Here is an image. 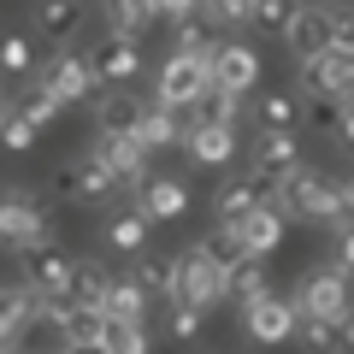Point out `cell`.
Listing matches in <instances>:
<instances>
[{"instance_id":"1","label":"cell","mask_w":354,"mask_h":354,"mask_svg":"<svg viewBox=\"0 0 354 354\" xmlns=\"http://www.w3.org/2000/svg\"><path fill=\"white\" fill-rule=\"evenodd\" d=\"M278 207H283L290 218H301V225H330V230H337L342 218H354V195H348V183H337V177H319V171H307V165L278 189Z\"/></svg>"},{"instance_id":"2","label":"cell","mask_w":354,"mask_h":354,"mask_svg":"<svg viewBox=\"0 0 354 354\" xmlns=\"http://www.w3.org/2000/svg\"><path fill=\"white\" fill-rule=\"evenodd\" d=\"M225 295H230V266L218 260L207 242H189V248L177 254V295L171 301H195V307L213 313Z\"/></svg>"},{"instance_id":"3","label":"cell","mask_w":354,"mask_h":354,"mask_svg":"<svg viewBox=\"0 0 354 354\" xmlns=\"http://www.w3.org/2000/svg\"><path fill=\"white\" fill-rule=\"evenodd\" d=\"M207 95H213V48L207 53L177 48L153 77V101H165V106H201Z\"/></svg>"},{"instance_id":"4","label":"cell","mask_w":354,"mask_h":354,"mask_svg":"<svg viewBox=\"0 0 354 354\" xmlns=\"http://www.w3.org/2000/svg\"><path fill=\"white\" fill-rule=\"evenodd\" d=\"M71 266L77 260L53 236H36V242L18 248V272H24V283L36 295H48V301H65V295H71Z\"/></svg>"},{"instance_id":"5","label":"cell","mask_w":354,"mask_h":354,"mask_svg":"<svg viewBox=\"0 0 354 354\" xmlns=\"http://www.w3.org/2000/svg\"><path fill=\"white\" fill-rule=\"evenodd\" d=\"M354 272H342V266L337 260H330V266H319V272H307V278H301V290H295L290 295V301H295V313H319V319H342V313H354Z\"/></svg>"},{"instance_id":"6","label":"cell","mask_w":354,"mask_h":354,"mask_svg":"<svg viewBox=\"0 0 354 354\" xmlns=\"http://www.w3.org/2000/svg\"><path fill=\"white\" fill-rule=\"evenodd\" d=\"M301 171V148H295V130H254V177L266 183V195L278 201V189Z\"/></svg>"},{"instance_id":"7","label":"cell","mask_w":354,"mask_h":354,"mask_svg":"<svg viewBox=\"0 0 354 354\" xmlns=\"http://www.w3.org/2000/svg\"><path fill=\"white\" fill-rule=\"evenodd\" d=\"M88 65H95V83L101 88H124L142 77V36H118L106 30L95 48H88Z\"/></svg>"},{"instance_id":"8","label":"cell","mask_w":354,"mask_h":354,"mask_svg":"<svg viewBox=\"0 0 354 354\" xmlns=\"http://www.w3.org/2000/svg\"><path fill=\"white\" fill-rule=\"evenodd\" d=\"M295 325H301V313H295V301H290V295H278V290L242 307V330H248V342H260V348H278V342H290Z\"/></svg>"},{"instance_id":"9","label":"cell","mask_w":354,"mask_h":354,"mask_svg":"<svg viewBox=\"0 0 354 354\" xmlns=\"http://www.w3.org/2000/svg\"><path fill=\"white\" fill-rule=\"evenodd\" d=\"M301 95H325V101H354V53L325 48L301 59Z\"/></svg>"},{"instance_id":"10","label":"cell","mask_w":354,"mask_h":354,"mask_svg":"<svg viewBox=\"0 0 354 354\" xmlns=\"http://www.w3.org/2000/svg\"><path fill=\"white\" fill-rule=\"evenodd\" d=\"M36 236H53L41 201L30 189H0V248H24Z\"/></svg>"},{"instance_id":"11","label":"cell","mask_w":354,"mask_h":354,"mask_svg":"<svg viewBox=\"0 0 354 354\" xmlns=\"http://www.w3.org/2000/svg\"><path fill=\"white\" fill-rule=\"evenodd\" d=\"M36 83L48 88V95H53L59 106H77V101H88V95H101V83H95V65H88V53H59V59H48Z\"/></svg>"},{"instance_id":"12","label":"cell","mask_w":354,"mask_h":354,"mask_svg":"<svg viewBox=\"0 0 354 354\" xmlns=\"http://www.w3.org/2000/svg\"><path fill=\"white\" fill-rule=\"evenodd\" d=\"M183 148L195 165H230L236 160V124H218L195 106V118H183Z\"/></svg>"},{"instance_id":"13","label":"cell","mask_w":354,"mask_h":354,"mask_svg":"<svg viewBox=\"0 0 354 354\" xmlns=\"http://www.w3.org/2000/svg\"><path fill=\"white\" fill-rule=\"evenodd\" d=\"M113 189H118V183H113V171L95 160V148L59 165V195H65L71 207H95V201H106Z\"/></svg>"},{"instance_id":"14","label":"cell","mask_w":354,"mask_h":354,"mask_svg":"<svg viewBox=\"0 0 354 354\" xmlns=\"http://www.w3.org/2000/svg\"><path fill=\"white\" fill-rule=\"evenodd\" d=\"M30 24H36L41 41H53V48L65 53L88 30V6L83 0H36V6H30Z\"/></svg>"},{"instance_id":"15","label":"cell","mask_w":354,"mask_h":354,"mask_svg":"<svg viewBox=\"0 0 354 354\" xmlns=\"http://www.w3.org/2000/svg\"><path fill=\"white\" fill-rule=\"evenodd\" d=\"M254 83H260V53L248 41H218L213 48V88L242 101V95H254Z\"/></svg>"},{"instance_id":"16","label":"cell","mask_w":354,"mask_h":354,"mask_svg":"<svg viewBox=\"0 0 354 354\" xmlns=\"http://www.w3.org/2000/svg\"><path fill=\"white\" fill-rule=\"evenodd\" d=\"M95 160L113 171L118 189H142L148 183V148L136 136H95Z\"/></svg>"},{"instance_id":"17","label":"cell","mask_w":354,"mask_h":354,"mask_svg":"<svg viewBox=\"0 0 354 354\" xmlns=\"http://www.w3.org/2000/svg\"><path fill=\"white\" fill-rule=\"evenodd\" d=\"M295 48V59H313V53L337 48V6H319V0H307L301 18H295V30L283 36Z\"/></svg>"},{"instance_id":"18","label":"cell","mask_w":354,"mask_h":354,"mask_svg":"<svg viewBox=\"0 0 354 354\" xmlns=\"http://www.w3.org/2000/svg\"><path fill=\"white\" fill-rule=\"evenodd\" d=\"M283 225H290V213H283L278 201H266V207H254L248 218H236L230 230H236V242L254 254V260H266V254H272V248L283 242Z\"/></svg>"},{"instance_id":"19","label":"cell","mask_w":354,"mask_h":354,"mask_svg":"<svg viewBox=\"0 0 354 354\" xmlns=\"http://www.w3.org/2000/svg\"><path fill=\"white\" fill-rule=\"evenodd\" d=\"M36 319H41V295L30 290V283H18V290L0 283V348H12Z\"/></svg>"},{"instance_id":"20","label":"cell","mask_w":354,"mask_h":354,"mask_svg":"<svg viewBox=\"0 0 354 354\" xmlns=\"http://www.w3.org/2000/svg\"><path fill=\"white\" fill-rule=\"evenodd\" d=\"M136 207H142L148 225H171V218L189 213V189H183L177 177H148V183L136 189Z\"/></svg>"},{"instance_id":"21","label":"cell","mask_w":354,"mask_h":354,"mask_svg":"<svg viewBox=\"0 0 354 354\" xmlns=\"http://www.w3.org/2000/svg\"><path fill=\"white\" fill-rule=\"evenodd\" d=\"M142 106L148 101L124 95V88H101V95H95V130H101V136H136Z\"/></svg>"},{"instance_id":"22","label":"cell","mask_w":354,"mask_h":354,"mask_svg":"<svg viewBox=\"0 0 354 354\" xmlns=\"http://www.w3.org/2000/svg\"><path fill=\"white\" fill-rule=\"evenodd\" d=\"M148 218H142V207H124V213H106L101 225V248L106 254H148Z\"/></svg>"},{"instance_id":"23","label":"cell","mask_w":354,"mask_h":354,"mask_svg":"<svg viewBox=\"0 0 354 354\" xmlns=\"http://www.w3.org/2000/svg\"><path fill=\"white\" fill-rule=\"evenodd\" d=\"M136 142L148 153L171 148V142H183V106H165V101H148L142 106V124H136Z\"/></svg>"},{"instance_id":"24","label":"cell","mask_w":354,"mask_h":354,"mask_svg":"<svg viewBox=\"0 0 354 354\" xmlns=\"http://www.w3.org/2000/svg\"><path fill=\"white\" fill-rule=\"evenodd\" d=\"M295 342H301L307 354H354V342H348V313H342V319L307 313L301 325H295Z\"/></svg>"},{"instance_id":"25","label":"cell","mask_w":354,"mask_h":354,"mask_svg":"<svg viewBox=\"0 0 354 354\" xmlns=\"http://www.w3.org/2000/svg\"><path fill=\"white\" fill-rule=\"evenodd\" d=\"M301 113H307V95H295V88H272V95L254 101V124L260 130H301Z\"/></svg>"},{"instance_id":"26","label":"cell","mask_w":354,"mask_h":354,"mask_svg":"<svg viewBox=\"0 0 354 354\" xmlns=\"http://www.w3.org/2000/svg\"><path fill=\"white\" fill-rule=\"evenodd\" d=\"M213 201H218V225H236V218H248L254 207H266L272 195H266L260 177H225V189H218Z\"/></svg>"},{"instance_id":"27","label":"cell","mask_w":354,"mask_h":354,"mask_svg":"<svg viewBox=\"0 0 354 354\" xmlns=\"http://www.w3.org/2000/svg\"><path fill=\"white\" fill-rule=\"evenodd\" d=\"M0 77H12V83H36L41 77L36 36H24V30H6V36H0Z\"/></svg>"},{"instance_id":"28","label":"cell","mask_w":354,"mask_h":354,"mask_svg":"<svg viewBox=\"0 0 354 354\" xmlns=\"http://www.w3.org/2000/svg\"><path fill=\"white\" fill-rule=\"evenodd\" d=\"M301 6H307V0H254V6H248V30H254V36L283 41L295 30V18H301Z\"/></svg>"},{"instance_id":"29","label":"cell","mask_w":354,"mask_h":354,"mask_svg":"<svg viewBox=\"0 0 354 354\" xmlns=\"http://www.w3.org/2000/svg\"><path fill=\"white\" fill-rule=\"evenodd\" d=\"M160 24V0H106V30L118 36H148Z\"/></svg>"},{"instance_id":"30","label":"cell","mask_w":354,"mask_h":354,"mask_svg":"<svg viewBox=\"0 0 354 354\" xmlns=\"http://www.w3.org/2000/svg\"><path fill=\"white\" fill-rule=\"evenodd\" d=\"M130 278H136L148 295L171 301V295H177V254H171V260H165V254H136V272H130Z\"/></svg>"},{"instance_id":"31","label":"cell","mask_w":354,"mask_h":354,"mask_svg":"<svg viewBox=\"0 0 354 354\" xmlns=\"http://www.w3.org/2000/svg\"><path fill=\"white\" fill-rule=\"evenodd\" d=\"M342 118H348V101H325V95H307L301 124L313 130L319 142H342Z\"/></svg>"},{"instance_id":"32","label":"cell","mask_w":354,"mask_h":354,"mask_svg":"<svg viewBox=\"0 0 354 354\" xmlns=\"http://www.w3.org/2000/svg\"><path fill=\"white\" fill-rule=\"evenodd\" d=\"M106 354H153L148 319H106Z\"/></svg>"},{"instance_id":"33","label":"cell","mask_w":354,"mask_h":354,"mask_svg":"<svg viewBox=\"0 0 354 354\" xmlns=\"http://www.w3.org/2000/svg\"><path fill=\"white\" fill-rule=\"evenodd\" d=\"M148 301H153V295L148 290H142V283L136 278H113V290H106V319H148Z\"/></svg>"},{"instance_id":"34","label":"cell","mask_w":354,"mask_h":354,"mask_svg":"<svg viewBox=\"0 0 354 354\" xmlns=\"http://www.w3.org/2000/svg\"><path fill=\"white\" fill-rule=\"evenodd\" d=\"M106 290H113V278H106L101 260H77L71 266V301H106Z\"/></svg>"},{"instance_id":"35","label":"cell","mask_w":354,"mask_h":354,"mask_svg":"<svg viewBox=\"0 0 354 354\" xmlns=\"http://www.w3.org/2000/svg\"><path fill=\"white\" fill-rule=\"evenodd\" d=\"M230 295H236L242 307H248V301H260V295H272V278H266V266L254 260V254H248L242 266H230Z\"/></svg>"},{"instance_id":"36","label":"cell","mask_w":354,"mask_h":354,"mask_svg":"<svg viewBox=\"0 0 354 354\" xmlns=\"http://www.w3.org/2000/svg\"><path fill=\"white\" fill-rule=\"evenodd\" d=\"M201 319H207V307L165 301V330H171V342H195V337H201Z\"/></svg>"},{"instance_id":"37","label":"cell","mask_w":354,"mask_h":354,"mask_svg":"<svg viewBox=\"0 0 354 354\" xmlns=\"http://www.w3.org/2000/svg\"><path fill=\"white\" fill-rule=\"evenodd\" d=\"M36 136H41V124H36V118H24V113L12 106V113H6V124H0V148H6V153H30V148H36Z\"/></svg>"},{"instance_id":"38","label":"cell","mask_w":354,"mask_h":354,"mask_svg":"<svg viewBox=\"0 0 354 354\" xmlns=\"http://www.w3.org/2000/svg\"><path fill=\"white\" fill-rule=\"evenodd\" d=\"M18 113H24V118H36V124H41V130H48V124H53V118H59V101H53L48 88H41V83H36V88H30V95H24V106H18Z\"/></svg>"},{"instance_id":"39","label":"cell","mask_w":354,"mask_h":354,"mask_svg":"<svg viewBox=\"0 0 354 354\" xmlns=\"http://www.w3.org/2000/svg\"><path fill=\"white\" fill-rule=\"evenodd\" d=\"M213 24H248V6L254 0H201Z\"/></svg>"},{"instance_id":"40","label":"cell","mask_w":354,"mask_h":354,"mask_svg":"<svg viewBox=\"0 0 354 354\" xmlns=\"http://www.w3.org/2000/svg\"><path fill=\"white\" fill-rule=\"evenodd\" d=\"M201 113H207V118H218V124H236V118H242V106H236V95H225V88H213V95L201 101Z\"/></svg>"},{"instance_id":"41","label":"cell","mask_w":354,"mask_h":354,"mask_svg":"<svg viewBox=\"0 0 354 354\" xmlns=\"http://www.w3.org/2000/svg\"><path fill=\"white\" fill-rule=\"evenodd\" d=\"M330 260H337L342 272H354V218L337 225V236H330Z\"/></svg>"},{"instance_id":"42","label":"cell","mask_w":354,"mask_h":354,"mask_svg":"<svg viewBox=\"0 0 354 354\" xmlns=\"http://www.w3.org/2000/svg\"><path fill=\"white\" fill-rule=\"evenodd\" d=\"M189 12H201V0H160V18H189Z\"/></svg>"},{"instance_id":"43","label":"cell","mask_w":354,"mask_h":354,"mask_svg":"<svg viewBox=\"0 0 354 354\" xmlns=\"http://www.w3.org/2000/svg\"><path fill=\"white\" fill-rule=\"evenodd\" d=\"M337 48L354 53V6H342V12H337Z\"/></svg>"},{"instance_id":"44","label":"cell","mask_w":354,"mask_h":354,"mask_svg":"<svg viewBox=\"0 0 354 354\" xmlns=\"http://www.w3.org/2000/svg\"><path fill=\"white\" fill-rule=\"evenodd\" d=\"M59 354H106V342H59Z\"/></svg>"},{"instance_id":"45","label":"cell","mask_w":354,"mask_h":354,"mask_svg":"<svg viewBox=\"0 0 354 354\" xmlns=\"http://www.w3.org/2000/svg\"><path fill=\"white\" fill-rule=\"evenodd\" d=\"M342 142L354 148V101H348V118H342Z\"/></svg>"},{"instance_id":"46","label":"cell","mask_w":354,"mask_h":354,"mask_svg":"<svg viewBox=\"0 0 354 354\" xmlns=\"http://www.w3.org/2000/svg\"><path fill=\"white\" fill-rule=\"evenodd\" d=\"M6 113H12V101H6V95H0V124H6Z\"/></svg>"},{"instance_id":"47","label":"cell","mask_w":354,"mask_h":354,"mask_svg":"<svg viewBox=\"0 0 354 354\" xmlns=\"http://www.w3.org/2000/svg\"><path fill=\"white\" fill-rule=\"evenodd\" d=\"M0 354H30V348H18V342H12V348H0Z\"/></svg>"},{"instance_id":"48","label":"cell","mask_w":354,"mask_h":354,"mask_svg":"<svg viewBox=\"0 0 354 354\" xmlns=\"http://www.w3.org/2000/svg\"><path fill=\"white\" fill-rule=\"evenodd\" d=\"M348 195H354V183H348Z\"/></svg>"}]
</instances>
